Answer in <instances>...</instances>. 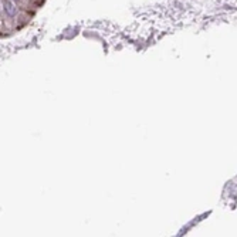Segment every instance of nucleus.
<instances>
[{"instance_id":"obj_1","label":"nucleus","mask_w":237,"mask_h":237,"mask_svg":"<svg viewBox=\"0 0 237 237\" xmlns=\"http://www.w3.org/2000/svg\"><path fill=\"white\" fill-rule=\"evenodd\" d=\"M43 3H44V0H33V4L36 6V7H40Z\"/></svg>"}]
</instances>
